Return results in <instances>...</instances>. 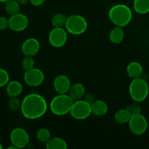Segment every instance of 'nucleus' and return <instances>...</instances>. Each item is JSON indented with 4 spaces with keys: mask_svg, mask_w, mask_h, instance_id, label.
Masks as SVG:
<instances>
[{
    "mask_svg": "<svg viewBox=\"0 0 149 149\" xmlns=\"http://www.w3.org/2000/svg\"><path fill=\"white\" fill-rule=\"evenodd\" d=\"M48 105L45 97L37 93H30L21 102L20 111L25 118L37 119L46 113Z\"/></svg>",
    "mask_w": 149,
    "mask_h": 149,
    "instance_id": "nucleus-1",
    "label": "nucleus"
},
{
    "mask_svg": "<svg viewBox=\"0 0 149 149\" xmlns=\"http://www.w3.org/2000/svg\"><path fill=\"white\" fill-rule=\"evenodd\" d=\"M109 17L115 26L123 28L132 20V10L125 4H115L109 10Z\"/></svg>",
    "mask_w": 149,
    "mask_h": 149,
    "instance_id": "nucleus-2",
    "label": "nucleus"
},
{
    "mask_svg": "<svg viewBox=\"0 0 149 149\" xmlns=\"http://www.w3.org/2000/svg\"><path fill=\"white\" fill-rule=\"evenodd\" d=\"M74 101L69 94H58L51 100L49 107L55 116H64L70 113Z\"/></svg>",
    "mask_w": 149,
    "mask_h": 149,
    "instance_id": "nucleus-3",
    "label": "nucleus"
},
{
    "mask_svg": "<svg viewBox=\"0 0 149 149\" xmlns=\"http://www.w3.org/2000/svg\"><path fill=\"white\" fill-rule=\"evenodd\" d=\"M129 93L131 98L135 102H143L148 95V84L141 77L132 79L129 86Z\"/></svg>",
    "mask_w": 149,
    "mask_h": 149,
    "instance_id": "nucleus-4",
    "label": "nucleus"
},
{
    "mask_svg": "<svg viewBox=\"0 0 149 149\" xmlns=\"http://www.w3.org/2000/svg\"><path fill=\"white\" fill-rule=\"evenodd\" d=\"M88 23L85 17L81 15L74 14L67 17L65 22V30L70 34L81 35L84 33L87 29Z\"/></svg>",
    "mask_w": 149,
    "mask_h": 149,
    "instance_id": "nucleus-5",
    "label": "nucleus"
},
{
    "mask_svg": "<svg viewBox=\"0 0 149 149\" xmlns=\"http://www.w3.org/2000/svg\"><path fill=\"white\" fill-rule=\"evenodd\" d=\"M70 114L77 120L87 119L92 114L91 103L82 99L75 100L71 106Z\"/></svg>",
    "mask_w": 149,
    "mask_h": 149,
    "instance_id": "nucleus-6",
    "label": "nucleus"
},
{
    "mask_svg": "<svg viewBox=\"0 0 149 149\" xmlns=\"http://www.w3.org/2000/svg\"><path fill=\"white\" fill-rule=\"evenodd\" d=\"M68 39V32L63 27H54L48 36V41L51 46L60 48L65 45Z\"/></svg>",
    "mask_w": 149,
    "mask_h": 149,
    "instance_id": "nucleus-7",
    "label": "nucleus"
},
{
    "mask_svg": "<svg viewBox=\"0 0 149 149\" xmlns=\"http://www.w3.org/2000/svg\"><path fill=\"white\" fill-rule=\"evenodd\" d=\"M10 139L12 145H14L17 148H23L29 145L30 137L26 130L21 127H16L12 130Z\"/></svg>",
    "mask_w": 149,
    "mask_h": 149,
    "instance_id": "nucleus-8",
    "label": "nucleus"
},
{
    "mask_svg": "<svg viewBox=\"0 0 149 149\" xmlns=\"http://www.w3.org/2000/svg\"><path fill=\"white\" fill-rule=\"evenodd\" d=\"M128 124L131 132L137 135H143L148 129V121L141 113L132 115Z\"/></svg>",
    "mask_w": 149,
    "mask_h": 149,
    "instance_id": "nucleus-9",
    "label": "nucleus"
},
{
    "mask_svg": "<svg viewBox=\"0 0 149 149\" xmlns=\"http://www.w3.org/2000/svg\"><path fill=\"white\" fill-rule=\"evenodd\" d=\"M23 79L25 83L29 87H39L45 80V74L42 70L33 67L31 69L26 71L23 76Z\"/></svg>",
    "mask_w": 149,
    "mask_h": 149,
    "instance_id": "nucleus-10",
    "label": "nucleus"
},
{
    "mask_svg": "<svg viewBox=\"0 0 149 149\" xmlns=\"http://www.w3.org/2000/svg\"><path fill=\"white\" fill-rule=\"evenodd\" d=\"M9 28L13 31H23L29 26V18L23 13H16L8 18Z\"/></svg>",
    "mask_w": 149,
    "mask_h": 149,
    "instance_id": "nucleus-11",
    "label": "nucleus"
},
{
    "mask_svg": "<svg viewBox=\"0 0 149 149\" xmlns=\"http://www.w3.org/2000/svg\"><path fill=\"white\" fill-rule=\"evenodd\" d=\"M40 49V42L36 38H29L23 42L21 51L25 56H35Z\"/></svg>",
    "mask_w": 149,
    "mask_h": 149,
    "instance_id": "nucleus-12",
    "label": "nucleus"
},
{
    "mask_svg": "<svg viewBox=\"0 0 149 149\" xmlns=\"http://www.w3.org/2000/svg\"><path fill=\"white\" fill-rule=\"evenodd\" d=\"M71 82L70 79L64 74L57 76L53 81V87L58 94H65L69 92Z\"/></svg>",
    "mask_w": 149,
    "mask_h": 149,
    "instance_id": "nucleus-13",
    "label": "nucleus"
},
{
    "mask_svg": "<svg viewBox=\"0 0 149 149\" xmlns=\"http://www.w3.org/2000/svg\"><path fill=\"white\" fill-rule=\"evenodd\" d=\"M92 114L96 116H103L109 111L107 103L102 100H95L91 103Z\"/></svg>",
    "mask_w": 149,
    "mask_h": 149,
    "instance_id": "nucleus-14",
    "label": "nucleus"
},
{
    "mask_svg": "<svg viewBox=\"0 0 149 149\" xmlns=\"http://www.w3.org/2000/svg\"><path fill=\"white\" fill-rule=\"evenodd\" d=\"M6 92L9 97H18L23 92V85L18 81H11L8 82L6 87Z\"/></svg>",
    "mask_w": 149,
    "mask_h": 149,
    "instance_id": "nucleus-15",
    "label": "nucleus"
},
{
    "mask_svg": "<svg viewBox=\"0 0 149 149\" xmlns=\"http://www.w3.org/2000/svg\"><path fill=\"white\" fill-rule=\"evenodd\" d=\"M127 73L131 79L139 78L142 76L143 69L140 63L137 61H132L127 66Z\"/></svg>",
    "mask_w": 149,
    "mask_h": 149,
    "instance_id": "nucleus-16",
    "label": "nucleus"
},
{
    "mask_svg": "<svg viewBox=\"0 0 149 149\" xmlns=\"http://www.w3.org/2000/svg\"><path fill=\"white\" fill-rule=\"evenodd\" d=\"M68 93L71 98L75 101V100H80L85 95L86 90L84 86L81 83H75L71 84Z\"/></svg>",
    "mask_w": 149,
    "mask_h": 149,
    "instance_id": "nucleus-17",
    "label": "nucleus"
},
{
    "mask_svg": "<svg viewBox=\"0 0 149 149\" xmlns=\"http://www.w3.org/2000/svg\"><path fill=\"white\" fill-rule=\"evenodd\" d=\"M125 39V32L122 27L115 26L109 33V39L113 44H119Z\"/></svg>",
    "mask_w": 149,
    "mask_h": 149,
    "instance_id": "nucleus-18",
    "label": "nucleus"
},
{
    "mask_svg": "<svg viewBox=\"0 0 149 149\" xmlns=\"http://www.w3.org/2000/svg\"><path fill=\"white\" fill-rule=\"evenodd\" d=\"M46 148L47 149H66L68 148V145L63 138L55 137L51 138L46 143Z\"/></svg>",
    "mask_w": 149,
    "mask_h": 149,
    "instance_id": "nucleus-19",
    "label": "nucleus"
},
{
    "mask_svg": "<svg viewBox=\"0 0 149 149\" xmlns=\"http://www.w3.org/2000/svg\"><path fill=\"white\" fill-rule=\"evenodd\" d=\"M133 9L138 14L144 15L149 13V0H134Z\"/></svg>",
    "mask_w": 149,
    "mask_h": 149,
    "instance_id": "nucleus-20",
    "label": "nucleus"
},
{
    "mask_svg": "<svg viewBox=\"0 0 149 149\" xmlns=\"http://www.w3.org/2000/svg\"><path fill=\"white\" fill-rule=\"evenodd\" d=\"M131 116H132V114L127 109V108L126 109H122L116 112L114 115V120L117 123L124 125V124L129 122Z\"/></svg>",
    "mask_w": 149,
    "mask_h": 149,
    "instance_id": "nucleus-21",
    "label": "nucleus"
},
{
    "mask_svg": "<svg viewBox=\"0 0 149 149\" xmlns=\"http://www.w3.org/2000/svg\"><path fill=\"white\" fill-rule=\"evenodd\" d=\"M4 9L6 13L10 15L18 13L20 11V4L17 2V0H9L4 3Z\"/></svg>",
    "mask_w": 149,
    "mask_h": 149,
    "instance_id": "nucleus-22",
    "label": "nucleus"
},
{
    "mask_svg": "<svg viewBox=\"0 0 149 149\" xmlns=\"http://www.w3.org/2000/svg\"><path fill=\"white\" fill-rule=\"evenodd\" d=\"M67 17L61 13H57L52 17L51 23L53 27H63L65 25Z\"/></svg>",
    "mask_w": 149,
    "mask_h": 149,
    "instance_id": "nucleus-23",
    "label": "nucleus"
},
{
    "mask_svg": "<svg viewBox=\"0 0 149 149\" xmlns=\"http://www.w3.org/2000/svg\"><path fill=\"white\" fill-rule=\"evenodd\" d=\"M36 138L40 142L46 143L51 138V133L47 128H40L36 132Z\"/></svg>",
    "mask_w": 149,
    "mask_h": 149,
    "instance_id": "nucleus-24",
    "label": "nucleus"
},
{
    "mask_svg": "<svg viewBox=\"0 0 149 149\" xmlns=\"http://www.w3.org/2000/svg\"><path fill=\"white\" fill-rule=\"evenodd\" d=\"M35 61L32 56H25L22 61V68L25 71L31 69L34 67Z\"/></svg>",
    "mask_w": 149,
    "mask_h": 149,
    "instance_id": "nucleus-25",
    "label": "nucleus"
},
{
    "mask_svg": "<svg viewBox=\"0 0 149 149\" xmlns=\"http://www.w3.org/2000/svg\"><path fill=\"white\" fill-rule=\"evenodd\" d=\"M10 81V75L5 69L0 68V87L7 85Z\"/></svg>",
    "mask_w": 149,
    "mask_h": 149,
    "instance_id": "nucleus-26",
    "label": "nucleus"
},
{
    "mask_svg": "<svg viewBox=\"0 0 149 149\" xmlns=\"http://www.w3.org/2000/svg\"><path fill=\"white\" fill-rule=\"evenodd\" d=\"M127 109L130 112V113L132 115L141 113V107L138 102H135V103L129 105V106L127 107Z\"/></svg>",
    "mask_w": 149,
    "mask_h": 149,
    "instance_id": "nucleus-27",
    "label": "nucleus"
},
{
    "mask_svg": "<svg viewBox=\"0 0 149 149\" xmlns=\"http://www.w3.org/2000/svg\"><path fill=\"white\" fill-rule=\"evenodd\" d=\"M20 106H21V103L17 98V97H10V100H9V107L11 110H18L19 109H20Z\"/></svg>",
    "mask_w": 149,
    "mask_h": 149,
    "instance_id": "nucleus-28",
    "label": "nucleus"
},
{
    "mask_svg": "<svg viewBox=\"0 0 149 149\" xmlns=\"http://www.w3.org/2000/svg\"><path fill=\"white\" fill-rule=\"evenodd\" d=\"M9 27L8 19L4 16H0V31L4 30Z\"/></svg>",
    "mask_w": 149,
    "mask_h": 149,
    "instance_id": "nucleus-29",
    "label": "nucleus"
},
{
    "mask_svg": "<svg viewBox=\"0 0 149 149\" xmlns=\"http://www.w3.org/2000/svg\"><path fill=\"white\" fill-rule=\"evenodd\" d=\"M45 0H29V1L31 2V4L32 5L35 6V7H39V6L42 5L44 2H45Z\"/></svg>",
    "mask_w": 149,
    "mask_h": 149,
    "instance_id": "nucleus-30",
    "label": "nucleus"
},
{
    "mask_svg": "<svg viewBox=\"0 0 149 149\" xmlns=\"http://www.w3.org/2000/svg\"><path fill=\"white\" fill-rule=\"evenodd\" d=\"M17 1L20 5H26V4L29 2V0H17Z\"/></svg>",
    "mask_w": 149,
    "mask_h": 149,
    "instance_id": "nucleus-31",
    "label": "nucleus"
},
{
    "mask_svg": "<svg viewBox=\"0 0 149 149\" xmlns=\"http://www.w3.org/2000/svg\"><path fill=\"white\" fill-rule=\"evenodd\" d=\"M7 1H9V0H0V2H2V3H5L7 2Z\"/></svg>",
    "mask_w": 149,
    "mask_h": 149,
    "instance_id": "nucleus-32",
    "label": "nucleus"
},
{
    "mask_svg": "<svg viewBox=\"0 0 149 149\" xmlns=\"http://www.w3.org/2000/svg\"><path fill=\"white\" fill-rule=\"evenodd\" d=\"M2 148H3V146H2V145H1V142H0V149H2Z\"/></svg>",
    "mask_w": 149,
    "mask_h": 149,
    "instance_id": "nucleus-33",
    "label": "nucleus"
}]
</instances>
